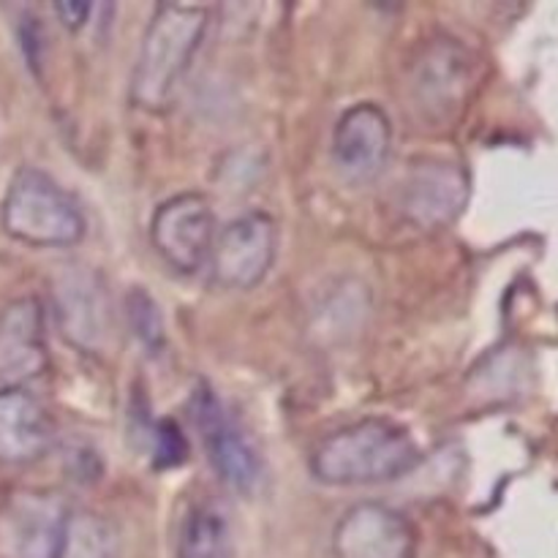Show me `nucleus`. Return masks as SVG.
<instances>
[{
    "label": "nucleus",
    "instance_id": "14",
    "mask_svg": "<svg viewBox=\"0 0 558 558\" xmlns=\"http://www.w3.org/2000/svg\"><path fill=\"white\" fill-rule=\"evenodd\" d=\"M52 447V420L25 387H0V463L22 466Z\"/></svg>",
    "mask_w": 558,
    "mask_h": 558
},
{
    "label": "nucleus",
    "instance_id": "3",
    "mask_svg": "<svg viewBox=\"0 0 558 558\" xmlns=\"http://www.w3.org/2000/svg\"><path fill=\"white\" fill-rule=\"evenodd\" d=\"M11 240L31 248H69L85 238V216L74 196L36 167L16 169L0 205Z\"/></svg>",
    "mask_w": 558,
    "mask_h": 558
},
{
    "label": "nucleus",
    "instance_id": "7",
    "mask_svg": "<svg viewBox=\"0 0 558 558\" xmlns=\"http://www.w3.org/2000/svg\"><path fill=\"white\" fill-rule=\"evenodd\" d=\"M71 507L49 490H25L0 510V558H60Z\"/></svg>",
    "mask_w": 558,
    "mask_h": 558
},
{
    "label": "nucleus",
    "instance_id": "5",
    "mask_svg": "<svg viewBox=\"0 0 558 558\" xmlns=\"http://www.w3.org/2000/svg\"><path fill=\"white\" fill-rule=\"evenodd\" d=\"M189 412L194 417L196 434H199L202 445H205L207 461L216 469L218 477L229 488L240 490V494H251L262 477L259 456H256L254 445L243 434V428L227 412L216 390L205 385V381H199L194 392H191Z\"/></svg>",
    "mask_w": 558,
    "mask_h": 558
},
{
    "label": "nucleus",
    "instance_id": "1",
    "mask_svg": "<svg viewBox=\"0 0 558 558\" xmlns=\"http://www.w3.org/2000/svg\"><path fill=\"white\" fill-rule=\"evenodd\" d=\"M420 463V447L407 428L390 420H360L327 436L311 456V472L336 488L390 483Z\"/></svg>",
    "mask_w": 558,
    "mask_h": 558
},
{
    "label": "nucleus",
    "instance_id": "9",
    "mask_svg": "<svg viewBox=\"0 0 558 558\" xmlns=\"http://www.w3.org/2000/svg\"><path fill=\"white\" fill-rule=\"evenodd\" d=\"M54 316L65 341L80 352L98 354L112 336V305L107 283L96 270L71 265L54 278Z\"/></svg>",
    "mask_w": 558,
    "mask_h": 558
},
{
    "label": "nucleus",
    "instance_id": "18",
    "mask_svg": "<svg viewBox=\"0 0 558 558\" xmlns=\"http://www.w3.org/2000/svg\"><path fill=\"white\" fill-rule=\"evenodd\" d=\"M189 458V439L174 420H161L153 428V461L158 469L183 466Z\"/></svg>",
    "mask_w": 558,
    "mask_h": 558
},
{
    "label": "nucleus",
    "instance_id": "19",
    "mask_svg": "<svg viewBox=\"0 0 558 558\" xmlns=\"http://www.w3.org/2000/svg\"><path fill=\"white\" fill-rule=\"evenodd\" d=\"M54 14L60 16V22H63L69 31H80V27L90 20L93 3H87V0H58V3H54Z\"/></svg>",
    "mask_w": 558,
    "mask_h": 558
},
{
    "label": "nucleus",
    "instance_id": "16",
    "mask_svg": "<svg viewBox=\"0 0 558 558\" xmlns=\"http://www.w3.org/2000/svg\"><path fill=\"white\" fill-rule=\"evenodd\" d=\"M60 558H120L118 529L96 512L71 510Z\"/></svg>",
    "mask_w": 558,
    "mask_h": 558
},
{
    "label": "nucleus",
    "instance_id": "13",
    "mask_svg": "<svg viewBox=\"0 0 558 558\" xmlns=\"http://www.w3.org/2000/svg\"><path fill=\"white\" fill-rule=\"evenodd\" d=\"M49 363L44 311L36 298H20L0 311V385L22 387Z\"/></svg>",
    "mask_w": 558,
    "mask_h": 558
},
{
    "label": "nucleus",
    "instance_id": "10",
    "mask_svg": "<svg viewBox=\"0 0 558 558\" xmlns=\"http://www.w3.org/2000/svg\"><path fill=\"white\" fill-rule=\"evenodd\" d=\"M469 199V174L458 163L420 158L407 169L398 189L403 216L417 227H447L463 213Z\"/></svg>",
    "mask_w": 558,
    "mask_h": 558
},
{
    "label": "nucleus",
    "instance_id": "12",
    "mask_svg": "<svg viewBox=\"0 0 558 558\" xmlns=\"http://www.w3.org/2000/svg\"><path fill=\"white\" fill-rule=\"evenodd\" d=\"M392 150V123L376 104L347 109L332 131V161L352 183H371L387 167Z\"/></svg>",
    "mask_w": 558,
    "mask_h": 558
},
{
    "label": "nucleus",
    "instance_id": "8",
    "mask_svg": "<svg viewBox=\"0 0 558 558\" xmlns=\"http://www.w3.org/2000/svg\"><path fill=\"white\" fill-rule=\"evenodd\" d=\"M278 254V229L267 213H243L216 234L210 272L227 289L259 287Z\"/></svg>",
    "mask_w": 558,
    "mask_h": 558
},
{
    "label": "nucleus",
    "instance_id": "20",
    "mask_svg": "<svg viewBox=\"0 0 558 558\" xmlns=\"http://www.w3.org/2000/svg\"><path fill=\"white\" fill-rule=\"evenodd\" d=\"M22 44H25V54L33 69H41V22H25V27H22Z\"/></svg>",
    "mask_w": 558,
    "mask_h": 558
},
{
    "label": "nucleus",
    "instance_id": "17",
    "mask_svg": "<svg viewBox=\"0 0 558 558\" xmlns=\"http://www.w3.org/2000/svg\"><path fill=\"white\" fill-rule=\"evenodd\" d=\"M125 322L129 330L147 352H161L167 343V332H163V316L156 300L145 292V289L134 287L125 294Z\"/></svg>",
    "mask_w": 558,
    "mask_h": 558
},
{
    "label": "nucleus",
    "instance_id": "11",
    "mask_svg": "<svg viewBox=\"0 0 558 558\" xmlns=\"http://www.w3.org/2000/svg\"><path fill=\"white\" fill-rule=\"evenodd\" d=\"M336 558H414L417 537L407 515L379 501L354 505L332 532Z\"/></svg>",
    "mask_w": 558,
    "mask_h": 558
},
{
    "label": "nucleus",
    "instance_id": "6",
    "mask_svg": "<svg viewBox=\"0 0 558 558\" xmlns=\"http://www.w3.org/2000/svg\"><path fill=\"white\" fill-rule=\"evenodd\" d=\"M216 213L199 194H178L161 202L153 213L150 243L172 270L196 276L210 265L216 243Z\"/></svg>",
    "mask_w": 558,
    "mask_h": 558
},
{
    "label": "nucleus",
    "instance_id": "4",
    "mask_svg": "<svg viewBox=\"0 0 558 558\" xmlns=\"http://www.w3.org/2000/svg\"><path fill=\"white\" fill-rule=\"evenodd\" d=\"M474 87V60L452 38H434L409 69V101L428 125H447L466 107Z\"/></svg>",
    "mask_w": 558,
    "mask_h": 558
},
{
    "label": "nucleus",
    "instance_id": "2",
    "mask_svg": "<svg viewBox=\"0 0 558 558\" xmlns=\"http://www.w3.org/2000/svg\"><path fill=\"white\" fill-rule=\"evenodd\" d=\"M210 14L202 5L158 3L142 36L131 74V101L147 112H161L172 101L180 80L185 76L202 38L207 33Z\"/></svg>",
    "mask_w": 558,
    "mask_h": 558
},
{
    "label": "nucleus",
    "instance_id": "15",
    "mask_svg": "<svg viewBox=\"0 0 558 558\" xmlns=\"http://www.w3.org/2000/svg\"><path fill=\"white\" fill-rule=\"evenodd\" d=\"M178 558H234L232 526L216 501L191 507L180 526Z\"/></svg>",
    "mask_w": 558,
    "mask_h": 558
}]
</instances>
